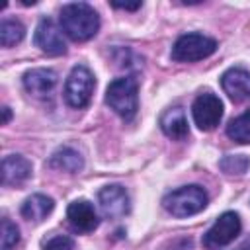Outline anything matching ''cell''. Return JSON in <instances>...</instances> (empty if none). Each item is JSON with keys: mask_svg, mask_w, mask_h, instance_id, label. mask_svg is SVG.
I'll list each match as a JSON object with an SVG mask.
<instances>
[{"mask_svg": "<svg viewBox=\"0 0 250 250\" xmlns=\"http://www.w3.org/2000/svg\"><path fill=\"white\" fill-rule=\"evenodd\" d=\"M25 35V27L18 20H4L0 23V43L2 47H12L20 43Z\"/></svg>", "mask_w": 250, "mask_h": 250, "instance_id": "obj_18", "label": "cell"}, {"mask_svg": "<svg viewBox=\"0 0 250 250\" xmlns=\"http://www.w3.org/2000/svg\"><path fill=\"white\" fill-rule=\"evenodd\" d=\"M160 129L166 137L174 141H182L188 137V117L182 107H170L160 115Z\"/></svg>", "mask_w": 250, "mask_h": 250, "instance_id": "obj_14", "label": "cell"}, {"mask_svg": "<svg viewBox=\"0 0 250 250\" xmlns=\"http://www.w3.org/2000/svg\"><path fill=\"white\" fill-rule=\"evenodd\" d=\"M217 51V41L201 33L180 35L172 47V59L178 62H195Z\"/></svg>", "mask_w": 250, "mask_h": 250, "instance_id": "obj_4", "label": "cell"}, {"mask_svg": "<svg viewBox=\"0 0 250 250\" xmlns=\"http://www.w3.org/2000/svg\"><path fill=\"white\" fill-rule=\"evenodd\" d=\"M55 207V201L43 193H33L29 195L23 205H21V217L27 219V221H33V223H39L43 221Z\"/></svg>", "mask_w": 250, "mask_h": 250, "instance_id": "obj_15", "label": "cell"}, {"mask_svg": "<svg viewBox=\"0 0 250 250\" xmlns=\"http://www.w3.org/2000/svg\"><path fill=\"white\" fill-rule=\"evenodd\" d=\"M61 27L72 41H88L100 29V16L90 4L72 2L61 10Z\"/></svg>", "mask_w": 250, "mask_h": 250, "instance_id": "obj_1", "label": "cell"}, {"mask_svg": "<svg viewBox=\"0 0 250 250\" xmlns=\"http://www.w3.org/2000/svg\"><path fill=\"white\" fill-rule=\"evenodd\" d=\"M66 219L76 232H92L100 225V219H98L94 205L86 199L72 201L66 209Z\"/></svg>", "mask_w": 250, "mask_h": 250, "instance_id": "obj_10", "label": "cell"}, {"mask_svg": "<svg viewBox=\"0 0 250 250\" xmlns=\"http://www.w3.org/2000/svg\"><path fill=\"white\" fill-rule=\"evenodd\" d=\"M207 191L201 186H184L170 191L162 199V205L174 217H189L199 213L207 205Z\"/></svg>", "mask_w": 250, "mask_h": 250, "instance_id": "obj_3", "label": "cell"}, {"mask_svg": "<svg viewBox=\"0 0 250 250\" xmlns=\"http://www.w3.org/2000/svg\"><path fill=\"white\" fill-rule=\"evenodd\" d=\"M43 250H74V240L64 234H57L43 244Z\"/></svg>", "mask_w": 250, "mask_h": 250, "instance_id": "obj_21", "label": "cell"}, {"mask_svg": "<svg viewBox=\"0 0 250 250\" xmlns=\"http://www.w3.org/2000/svg\"><path fill=\"white\" fill-rule=\"evenodd\" d=\"M10 117H12V113H10V107H2V123H4V125L10 121Z\"/></svg>", "mask_w": 250, "mask_h": 250, "instance_id": "obj_23", "label": "cell"}, {"mask_svg": "<svg viewBox=\"0 0 250 250\" xmlns=\"http://www.w3.org/2000/svg\"><path fill=\"white\" fill-rule=\"evenodd\" d=\"M55 86H57V74L51 68H33L23 74V88L37 98L51 94Z\"/></svg>", "mask_w": 250, "mask_h": 250, "instance_id": "obj_12", "label": "cell"}, {"mask_svg": "<svg viewBox=\"0 0 250 250\" xmlns=\"http://www.w3.org/2000/svg\"><path fill=\"white\" fill-rule=\"evenodd\" d=\"M35 45L47 53V55H53V57H59V55H64L66 53V43L62 39V33L59 31V27L49 20V18H43L37 27H35V37H33Z\"/></svg>", "mask_w": 250, "mask_h": 250, "instance_id": "obj_9", "label": "cell"}, {"mask_svg": "<svg viewBox=\"0 0 250 250\" xmlns=\"http://www.w3.org/2000/svg\"><path fill=\"white\" fill-rule=\"evenodd\" d=\"M105 104L125 121L133 119L139 109V84L133 76L115 78L105 90Z\"/></svg>", "mask_w": 250, "mask_h": 250, "instance_id": "obj_2", "label": "cell"}, {"mask_svg": "<svg viewBox=\"0 0 250 250\" xmlns=\"http://www.w3.org/2000/svg\"><path fill=\"white\" fill-rule=\"evenodd\" d=\"M94 86H96V80H94V74L90 72V68H86L84 64H78L70 70V74L66 78L64 100L72 107H78V109L86 107L90 104Z\"/></svg>", "mask_w": 250, "mask_h": 250, "instance_id": "obj_5", "label": "cell"}, {"mask_svg": "<svg viewBox=\"0 0 250 250\" xmlns=\"http://www.w3.org/2000/svg\"><path fill=\"white\" fill-rule=\"evenodd\" d=\"M98 203H100L102 213L109 219H119L129 213V195L125 188L117 184L102 188L98 193Z\"/></svg>", "mask_w": 250, "mask_h": 250, "instance_id": "obj_8", "label": "cell"}, {"mask_svg": "<svg viewBox=\"0 0 250 250\" xmlns=\"http://www.w3.org/2000/svg\"><path fill=\"white\" fill-rule=\"evenodd\" d=\"M219 168L229 176H242L250 168V158L244 154H227L221 158Z\"/></svg>", "mask_w": 250, "mask_h": 250, "instance_id": "obj_19", "label": "cell"}, {"mask_svg": "<svg viewBox=\"0 0 250 250\" xmlns=\"http://www.w3.org/2000/svg\"><path fill=\"white\" fill-rule=\"evenodd\" d=\"M221 86L232 102L250 100V72L244 68H229L221 76Z\"/></svg>", "mask_w": 250, "mask_h": 250, "instance_id": "obj_11", "label": "cell"}, {"mask_svg": "<svg viewBox=\"0 0 250 250\" xmlns=\"http://www.w3.org/2000/svg\"><path fill=\"white\" fill-rule=\"evenodd\" d=\"M191 115L201 131H211L219 125L223 117V102L211 92L199 94L191 105Z\"/></svg>", "mask_w": 250, "mask_h": 250, "instance_id": "obj_7", "label": "cell"}, {"mask_svg": "<svg viewBox=\"0 0 250 250\" xmlns=\"http://www.w3.org/2000/svg\"><path fill=\"white\" fill-rule=\"evenodd\" d=\"M227 135L234 143H240V145L250 143V109H246L227 125Z\"/></svg>", "mask_w": 250, "mask_h": 250, "instance_id": "obj_17", "label": "cell"}, {"mask_svg": "<svg viewBox=\"0 0 250 250\" xmlns=\"http://www.w3.org/2000/svg\"><path fill=\"white\" fill-rule=\"evenodd\" d=\"M49 166L55 168V170H61V172L74 174V172L82 170L84 158H82V154L78 150H74L70 146H62V148L53 152V156L49 158Z\"/></svg>", "mask_w": 250, "mask_h": 250, "instance_id": "obj_16", "label": "cell"}, {"mask_svg": "<svg viewBox=\"0 0 250 250\" xmlns=\"http://www.w3.org/2000/svg\"><path fill=\"white\" fill-rule=\"evenodd\" d=\"M234 250H250V246H248V244H242V246H238V248H234Z\"/></svg>", "mask_w": 250, "mask_h": 250, "instance_id": "obj_24", "label": "cell"}, {"mask_svg": "<svg viewBox=\"0 0 250 250\" xmlns=\"http://www.w3.org/2000/svg\"><path fill=\"white\" fill-rule=\"evenodd\" d=\"M18 242H20V230H18V227L12 221L2 219V244H0V250H12Z\"/></svg>", "mask_w": 250, "mask_h": 250, "instance_id": "obj_20", "label": "cell"}, {"mask_svg": "<svg viewBox=\"0 0 250 250\" xmlns=\"http://www.w3.org/2000/svg\"><path fill=\"white\" fill-rule=\"evenodd\" d=\"M111 6L117 8V10H129V12H135V10L141 8V2H133V4H127V2H111Z\"/></svg>", "mask_w": 250, "mask_h": 250, "instance_id": "obj_22", "label": "cell"}, {"mask_svg": "<svg viewBox=\"0 0 250 250\" xmlns=\"http://www.w3.org/2000/svg\"><path fill=\"white\" fill-rule=\"evenodd\" d=\"M242 225H240V217L234 213V211H227L223 213L215 223L213 227L203 234V246L207 250H219L227 244H230L238 232H240Z\"/></svg>", "mask_w": 250, "mask_h": 250, "instance_id": "obj_6", "label": "cell"}, {"mask_svg": "<svg viewBox=\"0 0 250 250\" xmlns=\"http://www.w3.org/2000/svg\"><path fill=\"white\" fill-rule=\"evenodd\" d=\"M31 176V162L21 154H10L2 160V184L18 186Z\"/></svg>", "mask_w": 250, "mask_h": 250, "instance_id": "obj_13", "label": "cell"}]
</instances>
